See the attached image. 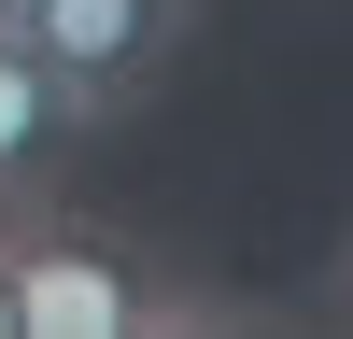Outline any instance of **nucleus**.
<instances>
[{
    "mask_svg": "<svg viewBox=\"0 0 353 339\" xmlns=\"http://www.w3.org/2000/svg\"><path fill=\"white\" fill-rule=\"evenodd\" d=\"M0 282H14V339H198V325H226V297H198L170 254L57 212V198L0 212Z\"/></svg>",
    "mask_w": 353,
    "mask_h": 339,
    "instance_id": "nucleus-1",
    "label": "nucleus"
},
{
    "mask_svg": "<svg viewBox=\"0 0 353 339\" xmlns=\"http://www.w3.org/2000/svg\"><path fill=\"white\" fill-rule=\"evenodd\" d=\"M198 43V0H28V56L57 71V99L85 127L141 113V85Z\"/></svg>",
    "mask_w": 353,
    "mask_h": 339,
    "instance_id": "nucleus-2",
    "label": "nucleus"
},
{
    "mask_svg": "<svg viewBox=\"0 0 353 339\" xmlns=\"http://www.w3.org/2000/svg\"><path fill=\"white\" fill-rule=\"evenodd\" d=\"M71 141H85V113L57 99V71L28 56V28H0V212H28V198L71 184Z\"/></svg>",
    "mask_w": 353,
    "mask_h": 339,
    "instance_id": "nucleus-3",
    "label": "nucleus"
},
{
    "mask_svg": "<svg viewBox=\"0 0 353 339\" xmlns=\"http://www.w3.org/2000/svg\"><path fill=\"white\" fill-rule=\"evenodd\" d=\"M311 311H325V325H353V240L325 254V269H311Z\"/></svg>",
    "mask_w": 353,
    "mask_h": 339,
    "instance_id": "nucleus-4",
    "label": "nucleus"
},
{
    "mask_svg": "<svg viewBox=\"0 0 353 339\" xmlns=\"http://www.w3.org/2000/svg\"><path fill=\"white\" fill-rule=\"evenodd\" d=\"M0 339H14V282H0Z\"/></svg>",
    "mask_w": 353,
    "mask_h": 339,
    "instance_id": "nucleus-5",
    "label": "nucleus"
},
{
    "mask_svg": "<svg viewBox=\"0 0 353 339\" xmlns=\"http://www.w3.org/2000/svg\"><path fill=\"white\" fill-rule=\"evenodd\" d=\"M0 28H28V0H0Z\"/></svg>",
    "mask_w": 353,
    "mask_h": 339,
    "instance_id": "nucleus-6",
    "label": "nucleus"
}]
</instances>
